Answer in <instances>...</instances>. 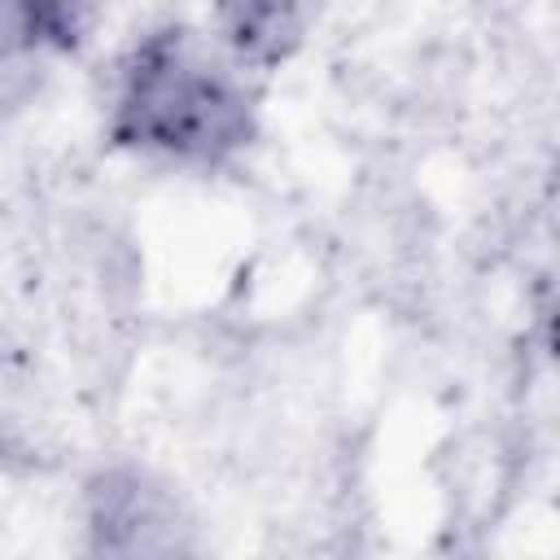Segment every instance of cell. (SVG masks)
Returning <instances> with one entry per match:
<instances>
[{
  "label": "cell",
  "instance_id": "obj_1",
  "mask_svg": "<svg viewBox=\"0 0 560 560\" xmlns=\"http://www.w3.org/2000/svg\"><path fill=\"white\" fill-rule=\"evenodd\" d=\"M254 131L245 88L184 31L153 35L122 70L114 136L179 162H223Z\"/></svg>",
  "mask_w": 560,
  "mask_h": 560
},
{
  "label": "cell",
  "instance_id": "obj_2",
  "mask_svg": "<svg viewBox=\"0 0 560 560\" xmlns=\"http://www.w3.org/2000/svg\"><path fill=\"white\" fill-rule=\"evenodd\" d=\"M315 4L319 0H219V13L241 57L276 61L302 39Z\"/></svg>",
  "mask_w": 560,
  "mask_h": 560
},
{
  "label": "cell",
  "instance_id": "obj_3",
  "mask_svg": "<svg viewBox=\"0 0 560 560\" xmlns=\"http://www.w3.org/2000/svg\"><path fill=\"white\" fill-rule=\"evenodd\" d=\"M96 499V529L105 534L109 547H158V529L171 525V508L158 490H149L140 477H105V486L92 494Z\"/></svg>",
  "mask_w": 560,
  "mask_h": 560
}]
</instances>
